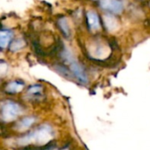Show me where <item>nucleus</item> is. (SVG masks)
<instances>
[{"label":"nucleus","mask_w":150,"mask_h":150,"mask_svg":"<svg viewBox=\"0 0 150 150\" xmlns=\"http://www.w3.org/2000/svg\"><path fill=\"white\" fill-rule=\"evenodd\" d=\"M103 20H104L105 28L108 32H114L119 28L120 23H119L117 18L114 15H112V13H107V14L104 15Z\"/></svg>","instance_id":"423d86ee"},{"label":"nucleus","mask_w":150,"mask_h":150,"mask_svg":"<svg viewBox=\"0 0 150 150\" xmlns=\"http://www.w3.org/2000/svg\"><path fill=\"white\" fill-rule=\"evenodd\" d=\"M41 91H42V86L40 84H34L27 89V94L29 96H32L33 98L35 97H39Z\"/></svg>","instance_id":"ddd939ff"},{"label":"nucleus","mask_w":150,"mask_h":150,"mask_svg":"<svg viewBox=\"0 0 150 150\" xmlns=\"http://www.w3.org/2000/svg\"><path fill=\"white\" fill-rule=\"evenodd\" d=\"M36 120V118L33 117V116H28V117H25L23 118L22 120H20L18 122L16 123L15 125V128L18 130V131H25L27 130L28 128H30L33 123L35 122Z\"/></svg>","instance_id":"0eeeda50"},{"label":"nucleus","mask_w":150,"mask_h":150,"mask_svg":"<svg viewBox=\"0 0 150 150\" xmlns=\"http://www.w3.org/2000/svg\"><path fill=\"white\" fill-rule=\"evenodd\" d=\"M25 42L24 41L23 39H21V38L16 39L10 44L9 49L11 52H17V51L20 50L21 48H23L25 47Z\"/></svg>","instance_id":"f8f14e48"},{"label":"nucleus","mask_w":150,"mask_h":150,"mask_svg":"<svg viewBox=\"0 0 150 150\" xmlns=\"http://www.w3.org/2000/svg\"><path fill=\"white\" fill-rule=\"evenodd\" d=\"M22 112V107L16 102L7 100L1 106V118L4 121L10 122L18 117Z\"/></svg>","instance_id":"f03ea898"},{"label":"nucleus","mask_w":150,"mask_h":150,"mask_svg":"<svg viewBox=\"0 0 150 150\" xmlns=\"http://www.w3.org/2000/svg\"><path fill=\"white\" fill-rule=\"evenodd\" d=\"M86 24L90 30H98L100 28V20L98 13L94 11H89L86 13Z\"/></svg>","instance_id":"39448f33"},{"label":"nucleus","mask_w":150,"mask_h":150,"mask_svg":"<svg viewBox=\"0 0 150 150\" xmlns=\"http://www.w3.org/2000/svg\"><path fill=\"white\" fill-rule=\"evenodd\" d=\"M56 25H57L58 28L60 29V31L62 32V33L63 34V36H65L66 38H69L70 36V29H69V22H68V19L66 18V17H64V16L57 17Z\"/></svg>","instance_id":"1a4fd4ad"},{"label":"nucleus","mask_w":150,"mask_h":150,"mask_svg":"<svg viewBox=\"0 0 150 150\" xmlns=\"http://www.w3.org/2000/svg\"><path fill=\"white\" fill-rule=\"evenodd\" d=\"M12 37H13V32L11 30L2 28L0 32V46L2 49L6 48L10 45Z\"/></svg>","instance_id":"6e6552de"},{"label":"nucleus","mask_w":150,"mask_h":150,"mask_svg":"<svg viewBox=\"0 0 150 150\" xmlns=\"http://www.w3.org/2000/svg\"><path fill=\"white\" fill-rule=\"evenodd\" d=\"M53 136V129L50 126L44 124L37 127L35 130L30 132L26 135L19 138L18 143L20 145L32 144V142H37L38 144L44 143L45 145L48 143Z\"/></svg>","instance_id":"f257e3e1"},{"label":"nucleus","mask_w":150,"mask_h":150,"mask_svg":"<svg viewBox=\"0 0 150 150\" xmlns=\"http://www.w3.org/2000/svg\"><path fill=\"white\" fill-rule=\"evenodd\" d=\"M69 69L73 74V76L76 77V79L82 84L85 85L88 83L89 82V78H88V76L84 70V69L83 68V66L78 62H76L74 57L71 58L69 62Z\"/></svg>","instance_id":"7ed1b4c3"},{"label":"nucleus","mask_w":150,"mask_h":150,"mask_svg":"<svg viewBox=\"0 0 150 150\" xmlns=\"http://www.w3.org/2000/svg\"><path fill=\"white\" fill-rule=\"evenodd\" d=\"M98 4L103 10L113 14L121 13L124 9V5L120 0H100Z\"/></svg>","instance_id":"20e7f679"},{"label":"nucleus","mask_w":150,"mask_h":150,"mask_svg":"<svg viewBox=\"0 0 150 150\" xmlns=\"http://www.w3.org/2000/svg\"><path fill=\"white\" fill-rule=\"evenodd\" d=\"M54 69L55 70L60 74L62 75V76L66 77V78H70L71 76H73L71 70L69 68H68L65 64H62V63H57L54 65Z\"/></svg>","instance_id":"9b49d317"},{"label":"nucleus","mask_w":150,"mask_h":150,"mask_svg":"<svg viewBox=\"0 0 150 150\" xmlns=\"http://www.w3.org/2000/svg\"><path fill=\"white\" fill-rule=\"evenodd\" d=\"M25 83L22 81H12L6 84L5 86V92L10 94V95H13L18 93V91H20L23 87H24Z\"/></svg>","instance_id":"9d476101"}]
</instances>
